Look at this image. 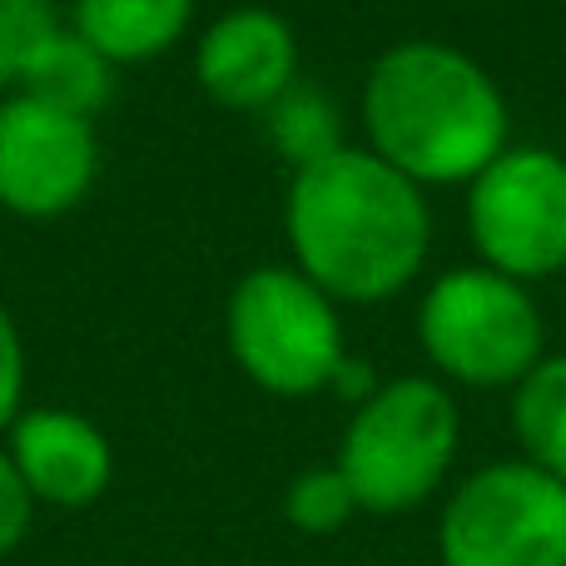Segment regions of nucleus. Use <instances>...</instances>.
I'll return each instance as SVG.
<instances>
[{"instance_id": "nucleus-1", "label": "nucleus", "mask_w": 566, "mask_h": 566, "mask_svg": "<svg viewBox=\"0 0 566 566\" xmlns=\"http://www.w3.org/2000/svg\"><path fill=\"white\" fill-rule=\"evenodd\" d=\"M293 269L333 303H388L422 274L432 249L428 189L382 165L373 149L343 145L293 169L283 195Z\"/></svg>"}, {"instance_id": "nucleus-2", "label": "nucleus", "mask_w": 566, "mask_h": 566, "mask_svg": "<svg viewBox=\"0 0 566 566\" xmlns=\"http://www.w3.org/2000/svg\"><path fill=\"white\" fill-rule=\"evenodd\" d=\"M368 149L418 189H468L512 145L497 80L468 50L442 40H398L363 80Z\"/></svg>"}, {"instance_id": "nucleus-3", "label": "nucleus", "mask_w": 566, "mask_h": 566, "mask_svg": "<svg viewBox=\"0 0 566 566\" xmlns=\"http://www.w3.org/2000/svg\"><path fill=\"white\" fill-rule=\"evenodd\" d=\"M458 438L462 418L442 378H388L363 408H353L338 442V472L348 478L358 512L398 517L442 488Z\"/></svg>"}, {"instance_id": "nucleus-4", "label": "nucleus", "mask_w": 566, "mask_h": 566, "mask_svg": "<svg viewBox=\"0 0 566 566\" xmlns=\"http://www.w3.org/2000/svg\"><path fill=\"white\" fill-rule=\"evenodd\" d=\"M418 343L438 378L462 388H517L547 358V323L527 283L462 264L422 293Z\"/></svg>"}, {"instance_id": "nucleus-5", "label": "nucleus", "mask_w": 566, "mask_h": 566, "mask_svg": "<svg viewBox=\"0 0 566 566\" xmlns=\"http://www.w3.org/2000/svg\"><path fill=\"white\" fill-rule=\"evenodd\" d=\"M224 343L244 378L274 398H313L348 353L338 303L298 269L259 264L234 283Z\"/></svg>"}, {"instance_id": "nucleus-6", "label": "nucleus", "mask_w": 566, "mask_h": 566, "mask_svg": "<svg viewBox=\"0 0 566 566\" xmlns=\"http://www.w3.org/2000/svg\"><path fill=\"white\" fill-rule=\"evenodd\" d=\"M468 239L482 269L517 283L566 274V155L507 145L462 199Z\"/></svg>"}, {"instance_id": "nucleus-7", "label": "nucleus", "mask_w": 566, "mask_h": 566, "mask_svg": "<svg viewBox=\"0 0 566 566\" xmlns=\"http://www.w3.org/2000/svg\"><path fill=\"white\" fill-rule=\"evenodd\" d=\"M442 566H566V482L522 458L488 462L448 497Z\"/></svg>"}, {"instance_id": "nucleus-8", "label": "nucleus", "mask_w": 566, "mask_h": 566, "mask_svg": "<svg viewBox=\"0 0 566 566\" xmlns=\"http://www.w3.org/2000/svg\"><path fill=\"white\" fill-rule=\"evenodd\" d=\"M99 175L95 125L40 105L30 95H6L0 105V214L60 219L85 205Z\"/></svg>"}, {"instance_id": "nucleus-9", "label": "nucleus", "mask_w": 566, "mask_h": 566, "mask_svg": "<svg viewBox=\"0 0 566 566\" xmlns=\"http://www.w3.org/2000/svg\"><path fill=\"white\" fill-rule=\"evenodd\" d=\"M195 75L214 105L269 115L298 85V40L269 6H234L209 20L195 50Z\"/></svg>"}, {"instance_id": "nucleus-10", "label": "nucleus", "mask_w": 566, "mask_h": 566, "mask_svg": "<svg viewBox=\"0 0 566 566\" xmlns=\"http://www.w3.org/2000/svg\"><path fill=\"white\" fill-rule=\"evenodd\" d=\"M10 462L30 488L35 507L75 512L105 497L115 478V448L109 438L70 408H30L10 422Z\"/></svg>"}, {"instance_id": "nucleus-11", "label": "nucleus", "mask_w": 566, "mask_h": 566, "mask_svg": "<svg viewBox=\"0 0 566 566\" xmlns=\"http://www.w3.org/2000/svg\"><path fill=\"white\" fill-rule=\"evenodd\" d=\"M195 0H75L70 30L99 50L109 65H145L185 40Z\"/></svg>"}, {"instance_id": "nucleus-12", "label": "nucleus", "mask_w": 566, "mask_h": 566, "mask_svg": "<svg viewBox=\"0 0 566 566\" xmlns=\"http://www.w3.org/2000/svg\"><path fill=\"white\" fill-rule=\"evenodd\" d=\"M115 80L119 70L99 55L90 40H80L70 25H60L55 35H45L35 45V55L25 60L15 90L40 105H55L65 115H80L95 125V115L115 99Z\"/></svg>"}, {"instance_id": "nucleus-13", "label": "nucleus", "mask_w": 566, "mask_h": 566, "mask_svg": "<svg viewBox=\"0 0 566 566\" xmlns=\"http://www.w3.org/2000/svg\"><path fill=\"white\" fill-rule=\"evenodd\" d=\"M512 438L522 462L566 482V353H547L512 388Z\"/></svg>"}, {"instance_id": "nucleus-14", "label": "nucleus", "mask_w": 566, "mask_h": 566, "mask_svg": "<svg viewBox=\"0 0 566 566\" xmlns=\"http://www.w3.org/2000/svg\"><path fill=\"white\" fill-rule=\"evenodd\" d=\"M264 125H269V139H274V149L289 159L293 169L318 165L323 155H333V149L348 145V139H343L338 105H333L328 95H318V90H303V85H293L289 95H283L274 109H269Z\"/></svg>"}, {"instance_id": "nucleus-15", "label": "nucleus", "mask_w": 566, "mask_h": 566, "mask_svg": "<svg viewBox=\"0 0 566 566\" xmlns=\"http://www.w3.org/2000/svg\"><path fill=\"white\" fill-rule=\"evenodd\" d=\"M353 512H358V497H353L348 478L338 472V462L298 472L289 482V492H283V517L303 537H333V532H343L353 522Z\"/></svg>"}, {"instance_id": "nucleus-16", "label": "nucleus", "mask_w": 566, "mask_h": 566, "mask_svg": "<svg viewBox=\"0 0 566 566\" xmlns=\"http://www.w3.org/2000/svg\"><path fill=\"white\" fill-rule=\"evenodd\" d=\"M55 30V0H0V90L15 85L35 45Z\"/></svg>"}, {"instance_id": "nucleus-17", "label": "nucleus", "mask_w": 566, "mask_h": 566, "mask_svg": "<svg viewBox=\"0 0 566 566\" xmlns=\"http://www.w3.org/2000/svg\"><path fill=\"white\" fill-rule=\"evenodd\" d=\"M20 398H25V343L10 308L0 303V432H10V422L20 418Z\"/></svg>"}, {"instance_id": "nucleus-18", "label": "nucleus", "mask_w": 566, "mask_h": 566, "mask_svg": "<svg viewBox=\"0 0 566 566\" xmlns=\"http://www.w3.org/2000/svg\"><path fill=\"white\" fill-rule=\"evenodd\" d=\"M30 522H35V497H30V488L20 482L10 452L0 448V557H6V552H15L20 542H25Z\"/></svg>"}, {"instance_id": "nucleus-19", "label": "nucleus", "mask_w": 566, "mask_h": 566, "mask_svg": "<svg viewBox=\"0 0 566 566\" xmlns=\"http://www.w3.org/2000/svg\"><path fill=\"white\" fill-rule=\"evenodd\" d=\"M328 388L338 392V398L348 402V408H363V402H368L373 392H378V373H373L368 363H358V358H353V353H343V363H338V368H333Z\"/></svg>"}]
</instances>
